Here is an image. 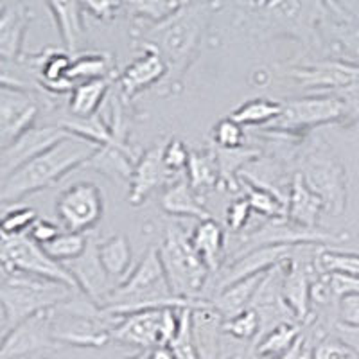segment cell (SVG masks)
Listing matches in <instances>:
<instances>
[{
    "label": "cell",
    "mask_w": 359,
    "mask_h": 359,
    "mask_svg": "<svg viewBox=\"0 0 359 359\" xmlns=\"http://www.w3.org/2000/svg\"><path fill=\"white\" fill-rule=\"evenodd\" d=\"M212 17V4L185 0V4L158 24H137L135 45L155 47L168 65V76L158 86L160 95H176L184 90V78L200 53L201 40Z\"/></svg>",
    "instance_id": "cell-1"
},
{
    "label": "cell",
    "mask_w": 359,
    "mask_h": 359,
    "mask_svg": "<svg viewBox=\"0 0 359 359\" xmlns=\"http://www.w3.org/2000/svg\"><path fill=\"white\" fill-rule=\"evenodd\" d=\"M97 147L99 146L81 137L70 135L69 139L57 142L43 155L36 156L20 169L2 178L0 201L4 208L9 203H17L29 194L53 187L69 172L81 169Z\"/></svg>",
    "instance_id": "cell-2"
},
{
    "label": "cell",
    "mask_w": 359,
    "mask_h": 359,
    "mask_svg": "<svg viewBox=\"0 0 359 359\" xmlns=\"http://www.w3.org/2000/svg\"><path fill=\"white\" fill-rule=\"evenodd\" d=\"M200 302L201 300L187 302L172 293L158 248H149L144 253L139 264L135 266L130 277L121 286L115 287L102 307L114 316H124V314L146 309L198 307Z\"/></svg>",
    "instance_id": "cell-3"
},
{
    "label": "cell",
    "mask_w": 359,
    "mask_h": 359,
    "mask_svg": "<svg viewBox=\"0 0 359 359\" xmlns=\"http://www.w3.org/2000/svg\"><path fill=\"white\" fill-rule=\"evenodd\" d=\"M78 293V290L67 286L63 282L2 269V278H0L2 334L34 314L56 309Z\"/></svg>",
    "instance_id": "cell-4"
},
{
    "label": "cell",
    "mask_w": 359,
    "mask_h": 359,
    "mask_svg": "<svg viewBox=\"0 0 359 359\" xmlns=\"http://www.w3.org/2000/svg\"><path fill=\"white\" fill-rule=\"evenodd\" d=\"M158 253L172 293L187 302L203 300L212 273L192 246L191 233L185 232L182 224H169Z\"/></svg>",
    "instance_id": "cell-5"
},
{
    "label": "cell",
    "mask_w": 359,
    "mask_h": 359,
    "mask_svg": "<svg viewBox=\"0 0 359 359\" xmlns=\"http://www.w3.org/2000/svg\"><path fill=\"white\" fill-rule=\"evenodd\" d=\"M297 172L302 176L307 187L322 198L325 214L341 216L347 210V169L331 144H327L322 137L311 140L300 151Z\"/></svg>",
    "instance_id": "cell-6"
},
{
    "label": "cell",
    "mask_w": 359,
    "mask_h": 359,
    "mask_svg": "<svg viewBox=\"0 0 359 359\" xmlns=\"http://www.w3.org/2000/svg\"><path fill=\"white\" fill-rule=\"evenodd\" d=\"M117 320L118 316L78 293L53 311L54 338L62 347H104L111 341V329Z\"/></svg>",
    "instance_id": "cell-7"
},
{
    "label": "cell",
    "mask_w": 359,
    "mask_h": 359,
    "mask_svg": "<svg viewBox=\"0 0 359 359\" xmlns=\"http://www.w3.org/2000/svg\"><path fill=\"white\" fill-rule=\"evenodd\" d=\"M345 107L339 97L332 94H313L291 99L284 102L282 114L273 123L266 126V131L287 137H304L314 128L325 124H341Z\"/></svg>",
    "instance_id": "cell-8"
},
{
    "label": "cell",
    "mask_w": 359,
    "mask_h": 359,
    "mask_svg": "<svg viewBox=\"0 0 359 359\" xmlns=\"http://www.w3.org/2000/svg\"><path fill=\"white\" fill-rule=\"evenodd\" d=\"M0 266L4 271H20V273L50 278V280L63 282L67 286L79 291L78 284L69 273L65 264L50 257L47 250L38 245L36 241H33L27 233H24V236H2Z\"/></svg>",
    "instance_id": "cell-9"
},
{
    "label": "cell",
    "mask_w": 359,
    "mask_h": 359,
    "mask_svg": "<svg viewBox=\"0 0 359 359\" xmlns=\"http://www.w3.org/2000/svg\"><path fill=\"white\" fill-rule=\"evenodd\" d=\"M53 311H43L24 320L2 334L0 359H45L62 345L54 338Z\"/></svg>",
    "instance_id": "cell-10"
},
{
    "label": "cell",
    "mask_w": 359,
    "mask_h": 359,
    "mask_svg": "<svg viewBox=\"0 0 359 359\" xmlns=\"http://www.w3.org/2000/svg\"><path fill=\"white\" fill-rule=\"evenodd\" d=\"M56 214L67 232H88L104 214V198L101 189L92 182L70 185L57 196Z\"/></svg>",
    "instance_id": "cell-11"
},
{
    "label": "cell",
    "mask_w": 359,
    "mask_h": 359,
    "mask_svg": "<svg viewBox=\"0 0 359 359\" xmlns=\"http://www.w3.org/2000/svg\"><path fill=\"white\" fill-rule=\"evenodd\" d=\"M287 76L304 88L316 90L318 94H334L359 81V65L329 57L287 67Z\"/></svg>",
    "instance_id": "cell-12"
},
{
    "label": "cell",
    "mask_w": 359,
    "mask_h": 359,
    "mask_svg": "<svg viewBox=\"0 0 359 359\" xmlns=\"http://www.w3.org/2000/svg\"><path fill=\"white\" fill-rule=\"evenodd\" d=\"M70 131L63 126H40L24 131L18 139L2 147L0 151V178H6L22 165L43 155L57 142L69 139Z\"/></svg>",
    "instance_id": "cell-13"
},
{
    "label": "cell",
    "mask_w": 359,
    "mask_h": 359,
    "mask_svg": "<svg viewBox=\"0 0 359 359\" xmlns=\"http://www.w3.org/2000/svg\"><path fill=\"white\" fill-rule=\"evenodd\" d=\"M40 99L29 90L2 86L0 90V147L31 130L40 114Z\"/></svg>",
    "instance_id": "cell-14"
},
{
    "label": "cell",
    "mask_w": 359,
    "mask_h": 359,
    "mask_svg": "<svg viewBox=\"0 0 359 359\" xmlns=\"http://www.w3.org/2000/svg\"><path fill=\"white\" fill-rule=\"evenodd\" d=\"M163 309L137 311V313L118 316L117 323L111 329V341L140 348L142 352L162 347Z\"/></svg>",
    "instance_id": "cell-15"
},
{
    "label": "cell",
    "mask_w": 359,
    "mask_h": 359,
    "mask_svg": "<svg viewBox=\"0 0 359 359\" xmlns=\"http://www.w3.org/2000/svg\"><path fill=\"white\" fill-rule=\"evenodd\" d=\"M163 147L160 144L147 147L135 163L133 175L130 178V194L128 201L133 207L146 203L147 198L158 189H165L175 182V172H171L163 162Z\"/></svg>",
    "instance_id": "cell-16"
},
{
    "label": "cell",
    "mask_w": 359,
    "mask_h": 359,
    "mask_svg": "<svg viewBox=\"0 0 359 359\" xmlns=\"http://www.w3.org/2000/svg\"><path fill=\"white\" fill-rule=\"evenodd\" d=\"M137 47L142 50V54L118 74L117 79L121 86V95L128 101L135 95L142 94L144 90L153 88V86L158 88L168 76V65L155 47L147 43H137Z\"/></svg>",
    "instance_id": "cell-17"
},
{
    "label": "cell",
    "mask_w": 359,
    "mask_h": 359,
    "mask_svg": "<svg viewBox=\"0 0 359 359\" xmlns=\"http://www.w3.org/2000/svg\"><path fill=\"white\" fill-rule=\"evenodd\" d=\"M97 245L99 243H94L90 239L86 252L79 259L65 264V268L74 277L79 291L102 307L117 286L111 282V278L108 277L101 261H99Z\"/></svg>",
    "instance_id": "cell-18"
},
{
    "label": "cell",
    "mask_w": 359,
    "mask_h": 359,
    "mask_svg": "<svg viewBox=\"0 0 359 359\" xmlns=\"http://www.w3.org/2000/svg\"><path fill=\"white\" fill-rule=\"evenodd\" d=\"M33 17V9L27 8L24 2L2 6V11H0V60L2 63H17L24 56L25 33Z\"/></svg>",
    "instance_id": "cell-19"
},
{
    "label": "cell",
    "mask_w": 359,
    "mask_h": 359,
    "mask_svg": "<svg viewBox=\"0 0 359 359\" xmlns=\"http://www.w3.org/2000/svg\"><path fill=\"white\" fill-rule=\"evenodd\" d=\"M43 2L53 15L54 25L62 36L67 53H83L86 43V27L81 0H43Z\"/></svg>",
    "instance_id": "cell-20"
},
{
    "label": "cell",
    "mask_w": 359,
    "mask_h": 359,
    "mask_svg": "<svg viewBox=\"0 0 359 359\" xmlns=\"http://www.w3.org/2000/svg\"><path fill=\"white\" fill-rule=\"evenodd\" d=\"M160 205L165 214L185 219H212V214L205 208L200 192L194 191L187 178H176L171 185L163 189Z\"/></svg>",
    "instance_id": "cell-21"
},
{
    "label": "cell",
    "mask_w": 359,
    "mask_h": 359,
    "mask_svg": "<svg viewBox=\"0 0 359 359\" xmlns=\"http://www.w3.org/2000/svg\"><path fill=\"white\" fill-rule=\"evenodd\" d=\"M325 212V205L318 194H314L302 176L294 172L291 176L290 191H287V210L286 216L293 223L304 229H318L320 216Z\"/></svg>",
    "instance_id": "cell-22"
},
{
    "label": "cell",
    "mask_w": 359,
    "mask_h": 359,
    "mask_svg": "<svg viewBox=\"0 0 359 359\" xmlns=\"http://www.w3.org/2000/svg\"><path fill=\"white\" fill-rule=\"evenodd\" d=\"M266 275H268V271L233 282L224 290H221L219 293L214 294L212 298H208V302L212 304L214 309L221 314V318H232L236 314L252 307L253 298H255L259 287L264 282Z\"/></svg>",
    "instance_id": "cell-23"
},
{
    "label": "cell",
    "mask_w": 359,
    "mask_h": 359,
    "mask_svg": "<svg viewBox=\"0 0 359 359\" xmlns=\"http://www.w3.org/2000/svg\"><path fill=\"white\" fill-rule=\"evenodd\" d=\"M327 36L329 54L334 60L359 65V24L354 17L348 20H325L322 25V40ZM323 45V47H325Z\"/></svg>",
    "instance_id": "cell-24"
},
{
    "label": "cell",
    "mask_w": 359,
    "mask_h": 359,
    "mask_svg": "<svg viewBox=\"0 0 359 359\" xmlns=\"http://www.w3.org/2000/svg\"><path fill=\"white\" fill-rule=\"evenodd\" d=\"M191 241L194 250L201 255L210 273H217L224 264V246H226V233L216 219L198 221L191 233Z\"/></svg>",
    "instance_id": "cell-25"
},
{
    "label": "cell",
    "mask_w": 359,
    "mask_h": 359,
    "mask_svg": "<svg viewBox=\"0 0 359 359\" xmlns=\"http://www.w3.org/2000/svg\"><path fill=\"white\" fill-rule=\"evenodd\" d=\"M118 79V74H111L107 78L90 79L74 86L69 97V114L72 117L88 118L99 114V108L107 99L111 85Z\"/></svg>",
    "instance_id": "cell-26"
},
{
    "label": "cell",
    "mask_w": 359,
    "mask_h": 359,
    "mask_svg": "<svg viewBox=\"0 0 359 359\" xmlns=\"http://www.w3.org/2000/svg\"><path fill=\"white\" fill-rule=\"evenodd\" d=\"M99 261L107 271L108 277L111 278L115 286H121L130 273L133 271V253H131V245L124 233H114L108 239L97 245Z\"/></svg>",
    "instance_id": "cell-27"
},
{
    "label": "cell",
    "mask_w": 359,
    "mask_h": 359,
    "mask_svg": "<svg viewBox=\"0 0 359 359\" xmlns=\"http://www.w3.org/2000/svg\"><path fill=\"white\" fill-rule=\"evenodd\" d=\"M304 325L300 322H282L259 336L252 354L261 359H282L290 354L302 338Z\"/></svg>",
    "instance_id": "cell-28"
},
{
    "label": "cell",
    "mask_w": 359,
    "mask_h": 359,
    "mask_svg": "<svg viewBox=\"0 0 359 359\" xmlns=\"http://www.w3.org/2000/svg\"><path fill=\"white\" fill-rule=\"evenodd\" d=\"M189 184L201 194V191H212L221 185V169L216 146H208L201 151H191L187 165Z\"/></svg>",
    "instance_id": "cell-29"
},
{
    "label": "cell",
    "mask_w": 359,
    "mask_h": 359,
    "mask_svg": "<svg viewBox=\"0 0 359 359\" xmlns=\"http://www.w3.org/2000/svg\"><path fill=\"white\" fill-rule=\"evenodd\" d=\"M117 74L114 57L108 53H83L72 54V67H70L69 79L74 86L90 79L107 78Z\"/></svg>",
    "instance_id": "cell-30"
},
{
    "label": "cell",
    "mask_w": 359,
    "mask_h": 359,
    "mask_svg": "<svg viewBox=\"0 0 359 359\" xmlns=\"http://www.w3.org/2000/svg\"><path fill=\"white\" fill-rule=\"evenodd\" d=\"M217 160H219L221 169V185L232 192H237L239 189V175L248 163L255 162L261 156L259 149L253 147H237V149H219L216 147Z\"/></svg>",
    "instance_id": "cell-31"
},
{
    "label": "cell",
    "mask_w": 359,
    "mask_h": 359,
    "mask_svg": "<svg viewBox=\"0 0 359 359\" xmlns=\"http://www.w3.org/2000/svg\"><path fill=\"white\" fill-rule=\"evenodd\" d=\"M123 9L137 24H158L175 15L185 0H121Z\"/></svg>",
    "instance_id": "cell-32"
},
{
    "label": "cell",
    "mask_w": 359,
    "mask_h": 359,
    "mask_svg": "<svg viewBox=\"0 0 359 359\" xmlns=\"http://www.w3.org/2000/svg\"><path fill=\"white\" fill-rule=\"evenodd\" d=\"M284 102L273 101V99H250V101L243 102L241 107L230 114V117L236 118L237 123L243 126H268L282 114Z\"/></svg>",
    "instance_id": "cell-33"
},
{
    "label": "cell",
    "mask_w": 359,
    "mask_h": 359,
    "mask_svg": "<svg viewBox=\"0 0 359 359\" xmlns=\"http://www.w3.org/2000/svg\"><path fill=\"white\" fill-rule=\"evenodd\" d=\"M239 184H243L246 187L245 198L248 200L252 210L259 212L261 216L268 217V219L286 216L287 203L278 194H275L273 191L261 187L257 184H252V182H248L245 178H239Z\"/></svg>",
    "instance_id": "cell-34"
},
{
    "label": "cell",
    "mask_w": 359,
    "mask_h": 359,
    "mask_svg": "<svg viewBox=\"0 0 359 359\" xmlns=\"http://www.w3.org/2000/svg\"><path fill=\"white\" fill-rule=\"evenodd\" d=\"M316 264L325 273H343L359 278V253L338 252L329 246H320L316 253Z\"/></svg>",
    "instance_id": "cell-35"
},
{
    "label": "cell",
    "mask_w": 359,
    "mask_h": 359,
    "mask_svg": "<svg viewBox=\"0 0 359 359\" xmlns=\"http://www.w3.org/2000/svg\"><path fill=\"white\" fill-rule=\"evenodd\" d=\"M90 239L85 233L79 232H62L60 236L50 241L49 245H45L43 248L47 250L50 257L56 259L62 264H69V262L76 261L86 252L88 248Z\"/></svg>",
    "instance_id": "cell-36"
},
{
    "label": "cell",
    "mask_w": 359,
    "mask_h": 359,
    "mask_svg": "<svg viewBox=\"0 0 359 359\" xmlns=\"http://www.w3.org/2000/svg\"><path fill=\"white\" fill-rule=\"evenodd\" d=\"M223 334L239 341H257L261 336V316L253 307L223 320Z\"/></svg>",
    "instance_id": "cell-37"
},
{
    "label": "cell",
    "mask_w": 359,
    "mask_h": 359,
    "mask_svg": "<svg viewBox=\"0 0 359 359\" xmlns=\"http://www.w3.org/2000/svg\"><path fill=\"white\" fill-rule=\"evenodd\" d=\"M192 309L194 307L180 309V329L175 339L169 343L176 359H201L196 341H194V332H192Z\"/></svg>",
    "instance_id": "cell-38"
},
{
    "label": "cell",
    "mask_w": 359,
    "mask_h": 359,
    "mask_svg": "<svg viewBox=\"0 0 359 359\" xmlns=\"http://www.w3.org/2000/svg\"><path fill=\"white\" fill-rule=\"evenodd\" d=\"M38 214L31 207H13L4 208V216H2V236H24L29 233L31 226L36 223Z\"/></svg>",
    "instance_id": "cell-39"
},
{
    "label": "cell",
    "mask_w": 359,
    "mask_h": 359,
    "mask_svg": "<svg viewBox=\"0 0 359 359\" xmlns=\"http://www.w3.org/2000/svg\"><path fill=\"white\" fill-rule=\"evenodd\" d=\"M212 144L219 149H237L245 146V126L236 118H221L212 130Z\"/></svg>",
    "instance_id": "cell-40"
},
{
    "label": "cell",
    "mask_w": 359,
    "mask_h": 359,
    "mask_svg": "<svg viewBox=\"0 0 359 359\" xmlns=\"http://www.w3.org/2000/svg\"><path fill=\"white\" fill-rule=\"evenodd\" d=\"M314 359H359L358 354L332 332L320 336L314 345Z\"/></svg>",
    "instance_id": "cell-41"
},
{
    "label": "cell",
    "mask_w": 359,
    "mask_h": 359,
    "mask_svg": "<svg viewBox=\"0 0 359 359\" xmlns=\"http://www.w3.org/2000/svg\"><path fill=\"white\" fill-rule=\"evenodd\" d=\"M331 322L339 323V325L343 327L358 329L359 327V293L345 294V297L336 300ZM329 323H327V325H329Z\"/></svg>",
    "instance_id": "cell-42"
},
{
    "label": "cell",
    "mask_w": 359,
    "mask_h": 359,
    "mask_svg": "<svg viewBox=\"0 0 359 359\" xmlns=\"http://www.w3.org/2000/svg\"><path fill=\"white\" fill-rule=\"evenodd\" d=\"M189 158H191V151L180 139H171L163 147V162L175 175H178L180 171H187Z\"/></svg>",
    "instance_id": "cell-43"
},
{
    "label": "cell",
    "mask_w": 359,
    "mask_h": 359,
    "mask_svg": "<svg viewBox=\"0 0 359 359\" xmlns=\"http://www.w3.org/2000/svg\"><path fill=\"white\" fill-rule=\"evenodd\" d=\"M81 6L90 17L102 22L114 20L118 15V11L123 9L121 0H81Z\"/></svg>",
    "instance_id": "cell-44"
},
{
    "label": "cell",
    "mask_w": 359,
    "mask_h": 359,
    "mask_svg": "<svg viewBox=\"0 0 359 359\" xmlns=\"http://www.w3.org/2000/svg\"><path fill=\"white\" fill-rule=\"evenodd\" d=\"M250 214H252V207H250L248 200L246 198H237L236 201H232L229 207V212H226V224L232 232L239 233L246 226L250 219Z\"/></svg>",
    "instance_id": "cell-45"
},
{
    "label": "cell",
    "mask_w": 359,
    "mask_h": 359,
    "mask_svg": "<svg viewBox=\"0 0 359 359\" xmlns=\"http://www.w3.org/2000/svg\"><path fill=\"white\" fill-rule=\"evenodd\" d=\"M62 233V230H60V226H57L56 223H53V221L49 219H41V217H38L36 223L31 226V230H29L27 236L33 239V241H36L38 245L45 246L49 245L50 241H54L57 236Z\"/></svg>",
    "instance_id": "cell-46"
},
{
    "label": "cell",
    "mask_w": 359,
    "mask_h": 359,
    "mask_svg": "<svg viewBox=\"0 0 359 359\" xmlns=\"http://www.w3.org/2000/svg\"><path fill=\"white\" fill-rule=\"evenodd\" d=\"M146 359H176L175 354H172L171 347H155L151 351H147V358Z\"/></svg>",
    "instance_id": "cell-47"
},
{
    "label": "cell",
    "mask_w": 359,
    "mask_h": 359,
    "mask_svg": "<svg viewBox=\"0 0 359 359\" xmlns=\"http://www.w3.org/2000/svg\"><path fill=\"white\" fill-rule=\"evenodd\" d=\"M277 2H280V0H253V6H255V8L268 9L271 8V6L277 4Z\"/></svg>",
    "instance_id": "cell-48"
},
{
    "label": "cell",
    "mask_w": 359,
    "mask_h": 359,
    "mask_svg": "<svg viewBox=\"0 0 359 359\" xmlns=\"http://www.w3.org/2000/svg\"><path fill=\"white\" fill-rule=\"evenodd\" d=\"M146 358H147V351H144V352H139V354L130 355V358H124V359H146Z\"/></svg>",
    "instance_id": "cell-49"
},
{
    "label": "cell",
    "mask_w": 359,
    "mask_h": 359,
    "mask_svg": "<svg viewBox=\"0 0 359 359\" xmlns=\"http://www.w3.org/2000/svg\"><path fill=\"white\" fill-rule=\"evenodd\" d=\"M226 359H246V355L236 354V355H230V358H226Z\"/></svg>",
    "instance_id": "cell-50"
},
{
    "label": "cell",
    "mask_w": 359,
    "mask_h": 359,
    "mask_svg": "<svg viewBox=\"0 0 359 359\" xmlns=\"http://www.w3.org/2000/svg\"><path fill=\"white\" fill-rule=\"evenodd\" d=\"M198 2H203V4H212L214 0H198Z\"/></svg>",
    "instance_id": "cell-51"
},
{
    "label": "cell",
    "mask_w": 359,
    "mask_h": 359,
    "mask_svg": "<svg viewBox=\"0 0 359 359\" xmlns=\"http://www.w3.org/2000/svg\"><path fill=\"white\" fill-rule=\"evenodd\" d=\"M246 359H261V358H257L255 354H250V355H246Z\"/></svg>",
    "instance_id": "cell-52"
}]
</instances>
